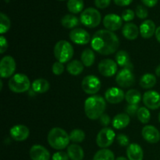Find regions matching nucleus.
Wrapping results in <instances>:
<instances>
[{
	"label": "nucleus",
	"instance_id": "29",
	"mask_svg": "<svg viewBox=\"0 0 160 160\" xmlns=\"http://www.w3.org/2000/svg\"><path fill=\"white\" fill-rule=\"evenodd\" d=\"M81 59L84 66H85V67H92L95 60V52L91 48H85L81 53Z\"/></svg>",
	"mask_w": 160,
	"mask_h": 160
},
{
	"label": "nucleus",
	"instance_id": "3",
	"mask_svg": "<svg viewBox=\"0 0 160 160\" xmlns=\"http://www.w3.org/2000/svg\"><path fill=\"white\" fill-rule=\"evenodd\" d=\"M47 140L48 145L56 150H62L68 147L70 141V135L65 130L60 128H54L50 130Z\"/></svg>",
	"mask_w": 160,
	"mask_h": 160
},
{
	"label": "nucleus",
	"instance_id": "43",
	"mask_svg": "<svg viewBox=\"0 0 160 160\" xmlns=\"http://www.w3.org/2000/svg\"><path fill=\"white\" fill-rule=\"evenodd\" d=\"M99 122L100 123H101L102 126L103 127H107L108 125L110 124L111 123V119H110V117H109L108 114H102V115L99 118Z\"/></svg>",
	"mask_w": 160,
	"mask_h": 160
},
{
	"label": "nucleus",
	"instance_id": "8",
	"mask_svg": "<svg viewBox=\"0 0 160 160\" xmlns=\"http://www.w3.org/2000/svg\"><path fill=\"white\" fill-rule=\"evenodd\" d=\"M81 88L86 94L95 95L101 88V81L96 76L88 75L83 79Z\"/></svg>",
	"mask_w": 160,
	"mask_h": 160
},
{
	"label": "nucleus",
	"instance_id": "12",
	"mask_svg": "<svg viewBox=\"0 0 160 160\" xmlns=\"http://www.w3.org/2000/svg\"><path fill=\"white\" fill-rule=\"evenodd\" d=\"M70 39L76 45H87L91 40L90 34L82 28H74L70 32Z\"/></svg>",
	"mask_w": 160,
	"mask_h": 160
},
{
	"label": "nucleus",
	"instance_id": "4",
	"mask_svg": "<svg viewBox=\"0 0 160 160\" xmlns=\"http://www.w3.org/2000/svg\"><path fill=\"white\" fill-rule=\"evenodd\" d=\"M54 56L57 61L65 63L73 58V48L71 44L66 40L59 41L54 46Z\"/></svg>",
	"mask_w": 160,
	"mask_h": 160
},
{
	"label": "nucleus",
	"instance_id": "30",
	"mask_svg": "<svg viewBox=\"0 0 160 160\" xmlns=\"http://www.w3.org/2000/svg\"><path fill=\"white\" fill-rule=\"evenodd\" d=\"M125 99L130 105H138L142 99V95L136 89H130L125 94Z\"/></svg>",
	"mask_w": 160,
	"mask_h": 160
},
{
	"label": "nucleus",
	"instance_id": "22",
	"mask_svg": "<svg viewBox=\"0 0 160 160\" xmlns=\"http://www.w3.org/2000/svg\"><path fill=\"white\" fill-rule=\"evenodd\" d=\"M140 31L136 24L133 23H128L123 27L122 34L125 38L128 40H134L138 37Z\"/></svg>",
	"mask_w": 160,
	"mask_h": 160
},
{
	"label": "nucleus",
	"instance_id": "24",
	"mask_svg": "<svg viewBox=\"0 0 160 160\" xmlns=\"http://www.w3.org/2000/svg\"><path fill=\"white\" fill-rule=\"evenodd\" d=\"M67 154L71 160H82L84 159V150L77 144H72L67 147Z\"/></svg>",
	"mask_w": 160,
	"mask_h": 160
},
{
	"label": "nucleus",
	"instance_id": "9",
	"mask_svg": "<svg viewBox=\"0 0 160 160\" xmlns=\"http://www.w3.org/2000/svg\"><path fill=\"white\" fill-rule=\"evenodd\" d=\"M116 82L120 87L128 88L134 85L135 78L132 70L128 69H122L117 73L116 77Z\"/></svg>",
	"mask_w": 160,
	"mask_h": 160
},
{
	"label": "nucleus",
	"instance_id": "33",
	"mask_svg": "<svg viewBox=\"0 0 160 160\" xmlns=\"http://www.w3.org/2000/svg\"><path fill=\"white\" fill-rule=\"evenodd\" d=\"M138 119L142 123L146 124L150 121L151 119V113L147 107H140L137 113Z\"/></svg>",
	"mask_w": 160,
	"mask_h": 160
},
{
	"label": "nucleus",
	"instance_id": "47",
	"mask_svg": "<svg viewBox=\"0 0 160 160\" xmlns=\"http://www.w3.org/2000/svg\"><path fill=\"white\" fill-rule=\"evenodd\" d=\"M156 38V40L160 43V26L159 28H156V34H155Z\"/></svg>",
	"mask_w": 160,
	"mask_h": 160
},
{
	"label": "nucleus",
	"instance_id": "34",
	"mask_svg": "<svg viewBox=\"0 0 160 160\" xmlns=\"http://www.w3.org/2000/svg\"><path fill=\"white\" fill-rule=\"evenodd\" d=\"M11 26V22L9 17L3 12L0 13V34H3L7 32Z\"/></svg>",
	"mask_w": 160,
	"mask_h": 160
},
{
	"label": "nucleus",
	"instance_id": "18",
	"mask_svg": "<svg viewBox=\"0 0 160 160\" xmlns=\"http://www.w3.org/2000/svg\"><path fill=\"white\" fill-rule=\"evenodd\" d=\"M31 160H49L50 152L46 148L40 145H34L30 149Z\"/></svg>",
	"mask_w": 160,
	"mask_h": 160
},
{
	"label": "nucleus",
	"instance_id": "10",
	"mask_svg": "<svg viewBox=\"0 0 160 160\" xmlns=\"http://www.w3.org/2000/svg\"><path fill=\"white\" fill-rule=\"evenodd\" d=\"M16 70L15 59L10 56H6L0 62V76L2 78L12 77Z\"/></svg>",
	"mask_w": 160,
	"mask_h": 160
},
{
	"label": "nucleus",
	"instance_id": "20",
	"mask_svg": "<svg viewBox=\"0 0 160 160\" xmlns=\"http://www.w3.org/2000/svg\"><path fill=\"white\" fill-rule=\"evenodd\" d=\"M127 156L129 160H143V150L138 144L131 143L127 148Z\"/></svg>",
	"mask_w": 160,
	"mask_h": 160
},
{
	"label": "nucleus",
	"instance_id": "40",
	"mask_svg": "<svg viewBox=\"0 0 160 160\" xmlns=\"http://www.w3.org/2000/svg\"><path fill=\"white\" fill-rule=\"evenodd\" d=\"M68 154L64 152H57L54 153L52 157V160H69Z\"/></svg>",
	"mask_w": 160,
	"mask_h": 160
},
{
	"label": "nucleus",
	"instance_id": "5",
	"mask_svg": "<svg viewBox=\"0 0 160 160\" xmlns=\"http://www.w3.org/2000/svg\"><path fill=\"white\" fill-rule=\"evenodd\" d=\"M9 89L14 93H23L30 89L31 81L23 73H17L11 77L8 83Z\"/></svg>",
	"mask_w": 160,
	"mask_h": 160
},
{
	"label": "nucleus",
	"instance_id": "1",
	"mask_svg": "<svg viewBox=\"0 0 160 160\" xmlns=\"http://www.w3.org/2000/svg\"><path fill=\"white\" fill-rule=\"evenodd\" d=\"M92 49L103 56L111 55L117 51L120 41L112 31L102 29L96 31L91 40Z\"/></svg>",
	"mask_w": 160,
	"mask_h": 160
},
{
	"label": "nucleus",
	"instance_id": "31",
	"mask_svg": "<svg viewBox=\"0 0 160 160\" xmlns=\"http://www.w3.org/2000/svg\"><path fill=\"white\" fill-rule=\"evenodd\" d=\"M84 1L83 0H68L67 9L72 13H79L84 9Z\"/></svg>",
	"mask_w": 160,
	"mask_h": 160
},
{
	"label": "nucleus",
	"instance_id": "46",
	"mask_svg": "<svg viewBox=\"0 0 160 160\" xmlns=\"http://www.w3.org/2000/svg\"><path fill=\"white\" fill-rule=\"evenodd\" d=\"M144 5L148 7H154L158 2V0H142Z\"/></svg>",
	"mask_w": 160,
	"mask_h": 160
},
{
	"label": "nucleus",
	"instance_id": "25",
	"mask_svg": "<svg viewBox=\"0 0 160 160\" xmlns=\"http://www.w3.org/2000/svg\"><path fill=\"white\" fill-rule=\"evenodd\" d=\"M50 88V84L47 80L43 78H39V79L34 80L31 84V89L34 91L35 93H45L48 92Z\"/></svg>",
	"mask_w": 160,
	"mask_h": 160
},
{
	"label": "nucleus",
	"instance_id": "6",
	"mask_svg": "<svg viewBox=\"0 0 160 160\" xmlns=\"http://www.w3.org/2000/svg\"><path fill=\"white\" fill-rule=\"evenodd\" d=\"M81 22L83 25L89 28L98 27L101 23V13L96 9L89 7L84 9L81 14Z\"/></svg>",
	"mask_w": 160,
	"mask_h": 160
},
{
	"label": "nucleus",
	"instance_id": "27",
	"mask_svg": "<svg viewBox=\"0 0 160 160\" xmlns=\"http://www.w3.org/2000/svg\"><path fill=\"white\" fill-rule=\"evenodd\" d=\"M79 20L73 14H67L61 19V24L67 29H74L79 25Z\"/></svg>",
	"mask_w": 160,
	"mask_h": 160
},
{
	"label": "nucleus",
	"instance_id": "35",
	"mask_svg": "<svg viewBox=\"0 0 160 160\" xmlns=\"http://www.w3.org/2000/svg\"><path fill=\"white\" fill-rule=\"evenodd\" d=\"M85 138V134L81 129H74L70 134V140L73 143L82 142Z\"/></svg>",
	"mask_w": 160,
	"mask_h": 160
},
{
	"label": "nucleus",
	"instance_id": "32",
	"mask_svg": "<svg viewBox=\"0 0 160 160\" xmlns=\"http://www.w3.org/2000/svg\"><path fill=\"white\" fill-rule=\"evenodd\" d=\"M93 160H116L113 152L107 148H102L95 153Z\"/></svg>",
	"mask_w": 160,
	"mask_h": 160
},
{
	"label": "nucleus",
	"instance_id": "14",
	"mask_svg": "<svg viewBox=\"0 0 160 160\" xmlns=\"http://www.w3.org/2000/svg\"><path fill=\"white\" fill-rule=\"evenodd\" d=\"M123 24V19L120 16L114 13L107 14L103 19V25L106 30L110 31H115L120 29Z\"/></svg>",
	"mask_w": 160,
	"mask_h": 160
},
{
	"label": "nucleus",
	"instance_id": "39",
	"mask_svg": "<svg viewBox=\"0 0 160 160\" xmlns=\"http://www.w3.org/2000/svg\"><path fill=\"white\" fill-rule=\"evenodd\" d=\"M117 141L120 146H128L130 145L129 138L123 134H120L117 136Z\"/></svg>",
	"mask_w": 160,
	"mask_h": 160
},
{
	"label": "nucleus",
	"instance_id": "48",
	"mask_svg": "<svg viewBox=\"0 0 160 160\" xmlns=\"http://www.w3.org/2000/svg\"><path fill=\"white\" fill-rule=\"evenodd\" d=\"M156 76L159 77V78H160V64H159V66H158L157 67H156Z\"/></svg>",
	"mask_w": 160,
	"mask_h": 160
},
{
	"label": "nucleus",
	"instance_id": "7",
	"mask_svg": "<svg viewBox=\"0 0 160 160\" xmlns=\"http://www.w3.org/2000/svg\"><path fill=\"white\" fill-rule=\"evenodd\" d=\"M116 134L111 128H104L98 133L96 137V143L98 147L106 148L110 146L114 142Z\"/></svg>",
	"mask_w": 160,
	"mask_h": 160
},
{
	"label": "nucleus",
	"instance_id": "21",
	"mask_svg": "<svg viewBox=\"0 0 160 160\" xmlns=\"http://www.w3.org/2000/svg\"><path fill=\"white\" fill-rule=\"evenodd\" d=\"M116 62L117 65L123 67V69H128V70H133V64L131 63L130 56L124 50H120L116 54L115 56Z\"/></svg>",
	"mask_w": 160,
	"mask_h": 160
},
{
	"label": "nucleus",
	"instance_id": "38",
	"mask_svg": "<svg viewBox=\"0 0 160 160\" xmlns=\"http://www.w3.org/2000/svg\"><path fill=\"white\" fill-rule=\"evenodd\" d=\"M64 71V66L63 63L62 62H54V64L52 65V72L56 76H59V75H61Z\"/></svg>",
	"mask_w": 160,
	"mask_h": 160
},
{
	"label": "nucleus",
	"instance_id": "28",
	"mask_svg": "<svg viewBox=\"0 0 160 160\" xmlns=\"http://www.w3.org/2000/svg\"><path fill=\"white\" fill-rule=\"evenodd\" d=\"M139 84L142 88H152L156 84V77L152 73H145L141 78Z\"/></svg>",
	"mask_w": 160,
	"mask_h": 160
},
{
	"label": "nucleus",
	"instance_id": "19",
	"mask_svg": "<svg viewBox=\"0 0 160 160\" xmlns=\"http://www.w3.org/2000/svg\"><path fill=\"white\" fill-rule=\"evenodd\" d=\"M140 34L144 38H150L156 34V24L152 20H146L142 22L139 28Z\"/></svg>",
	"mask_w": 160,
	"mask_h": 160
},
{
	"label": "nucleus",
	"instance_id": "42",
	"mask_svg": "<svg viewBox=\"0 0 160 160\" xmlns=\"http://www.w3.org/2000/svg\"><path fill=\"white\" fill-rule=\"evenodd\" d=\"M111 0H95V5L98 9H106L109 6Z\"/></svg>",
	"mask_w": 160,
	"mask_h": 160
},
{
	"label": "nucleus",
	"instance_id": "51",
	"mask_svg": "<svg viewBox=\"0 0 160 160\" xmlns=\"http://www.w3.org/2000/svg\"><path fill=\"white\" fill-rule=\"evenodd\" d=\"M159 121L160 122V112H159Z\"/></svg>",
	"mask_w": 160,
	"mask_h": 160
},
{
	"label": "nucleus",
	"instance_id": "26",
	"mask_svg": "<svg viewBox=\"0 0 160 160\" xmlns=\"http://www.w3.org/2000/svg\"><path fill=\"white\" fill-rule=\"evenodd\" d=\"M67 70L70 74L73 76H78L84 70V64L81 61L73 60L69 62L67 65Z\"/></svg>",
	"mask_w": 160,
	"mask_h": 160
},
{
	"label": "nucleus",
	"instance_id": "52",
	"mask_svg": "<svg viewBox=\"0 0 160 160\" xmlns=\"http://www.w3.org/2000/svg\"><path fill=\"white\" fill-rule=\"evenodd\" d=\"M59 1H64V0H59Z\"/></svg>",
	"mask_w": 160,
	"mask_h": 160
},
{
	"label": "nucleus",
	"instance_id": "15",
	"mask_svg": "<svg viewBox=\"0 0 160 160\" xmlns=\"http://www.w3.org/2000/svg\"><path fill=\"white\" fill-rule=\"evenodd\" d=\"M142 135L146 142L151 144L158 143L160 140V133L159 130L152 125H146L142 128Z\"/></svg>",
	"mask_w": 160,
	"mask_h": 160
},
{
	"label": "nucleus",
	"instance_id": "36",
	"mask_svg": "<svg viewBox=\"0 0 160 160\" xmlns=\"http://www.w3.org/2000/svg\"><path fill=\"white\" fill-rule=\"evenodd\" d=\"M135 13L137 17L140 19H145L148 16V12L146 8L144 7L143 6H141V5H138L136 7Z\"/></svg>",
	"mask_w": 160,
	"mask_h": 160
},
{
	"label": "nucleus",
	"instance_id": "44",
	"mask_svg": "<svg viewBox=\"0 0 160 160\" xmlns=\"http://www.w3.org/2000/svg\"><path fill=\"white\" fill-rule=\"evenodd\" d=\"M8 42L4 36H0V53L3 54L7 50Z\"/></svg>",
	"mask_w": 160,
	"mask_h": 160
},
{
	"label": "nucleus",
	"instance_id": "2",
	"mask_svg": "<svg viewBox=\"0 0 160 160\" xmlns=\"http://www.w3.org/2000/svg\"><path fill=\"white\" fill-rule=\"evenodd\" d=\"M106 109V99L99 95H92L84 102V112L90 120H98Z\"/></svg>",
	"mask_w": 160,
	"mask_h": 160
},
{
	"label": "nucleus",
	"instance_id": "16",
	"mask_svg": "<svg viewBox=\"0 0 160 160\" xmlns=\"http://www.w3.org/2000/svg\"><path fill=\"white\" fill-rule=\"evenodd\" d=\"M124 98V92L119 88H110L105 93V99L111 104H118L121 102Z\"/></svg>",
	"mask_w": 160,
	"mask_h": 160
},
{
	"label": "nucleus",
	"instance_id": "17",
	"mask_svg": "<svg viewBox=\"0 0 160 160\" xmlns=\"http://www.w3.org/2000/svg\"><path fill=\"white\" fill-rule=\"evenodd\" d=\"M9 134L13 140L17 142H23L29 137L30 131L24 125L17 124L11 128Z\"/></svg>",
	"mask_w": 160,
	"mask_h": 160
},
{
	"label": "nucleus",
	"instance_id": "45",
	"mask_svg": "<svg viewBox=\"0 0 160 160\" xmlns=\"http://www.w3.org/2000/svg\"><path fill=\"white\" fill-rule=\"evenodd\" d=\"M114 2L116 5L120 6H129L131 2H133V0H113Z\"/></svg>",
	"mask_w": 160,
	"mask_h": 160
},
{
	"label": "nucleus",
	"instance_id": "37",
	"mask_svg": "<svg viewBox=\"0 0 160 160\" xmlns=\"http://www.w3.org/2000/svg\"><path fill=\"white\" fill-rule=\"evenodd\" d=\"M134 16H135V13H134V11H133L132 9H125L124 11H123L121 17L122 19H123V20H124V21L126 22H129L131 21L132 20H134Z\"/></svg>",
	"mask_w": 160,
	"mask_h": 160
},
{
	"label": "nucleus",
	"instance_id": "11",
	"mask_svg": "<svg viewBox=\"0 0 160 160\" xmlns=\"http://www.w3.org/2000/svg\"><path fill=\"white\" fill-rule=\"evenodd\" d=\"M117 63L111 59H106L98 63V71L102 76L110 78L115 75L117 72Z\"/></svg>",
	"mask_w": 160,
	"mask_h": 160
},
{
	"label": "nucleus",
	"instance_id": "41",
	"mask_svg": "<svg viewBox=\"0 0 160 160\" xmlns=\"http://www.w3.org/2000/svg\"><path fill=\"white\" fill-rule=\"evenodd\" d=\"M139 109L138 105H130L128 104L126 107V112L129 116H134L138 113Z\"/></svg>",
	"mask_w": 160,
	"mask_h": 160
},
{
	"label": "nucleus",
	"instance_id": "50",
	"mask_svg": "<svg viewBox=\"0 0 160 160\" xmlns=\"http://www.w3.org/2000/svg\"><path fill=\"white\" fill-rule=\"evenodd\" d=\"M2 81H0V90H2Z\"/></svg>",
	"mask_w": 160,
	"mask_h": 160
},
{
	"label": "nucleus",
	"instance_id": "23",
	"mask_svg": "<svg viewBox=\"0 0 160 160\" xmlns=\"http://www.w3.org/2000/svg\"><path fill=\"white\" fill-rule=\"evenodd\" d=\"M130 121L131 118L128 113L125 112L119 113L116 115L112 120V127L117 130L123 129L129 125Z\"/></svg>",
	"mask_w": 160,
	"mask_h": 160
},
{
	"label": "nucleus",
	"instance_id": "49",
	"mask_svg": "<svg viewBox=\"0 0 160 160\" xmlns=\"http://www.w3.org/2000/svg\"><path fill=\"white\" fill-rule=\"evenodd\" d=\"M116 160H129V159H126V158L123 157V156H120V157H118Z\"/></svg>",
	"mask_w": 160,
	"mask_h": 160
},
{
	"label": "nucleus",
	"instance_id": "13",
	"mask_svg": "<svg viewBox=\"0 0 160 160\" xmlns=\"http://www.w3.org/2000/svg\"><path fill=\"white\" fill-rule=\"evenodd\" d=\"M142 100L148 109L155 110L160 108V94L156 91H148L145 92Z\"/></svg>",
	"mask_w": 160,
	"mask_h": 160
}]
</instances>
